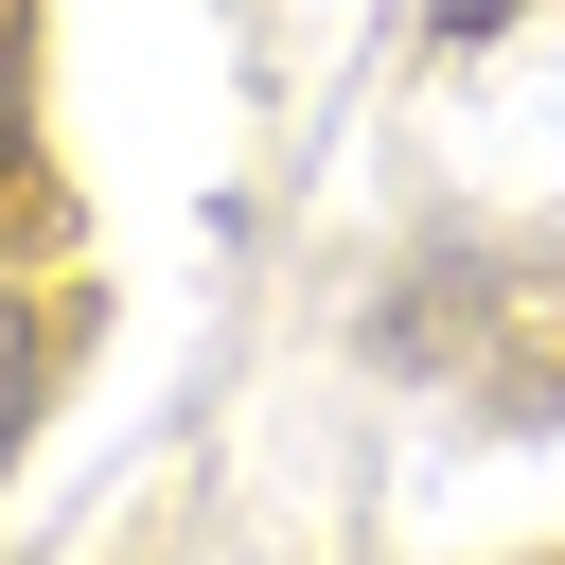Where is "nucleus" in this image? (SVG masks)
Wrapping results in <instances>:
<instances>
[{"mask_svg":"<svg viewBox=\"0 0 565 565\" xmlns=\"http://www.w3.org/2000/svg\"><path fill=\"white\" fill-rule=\"evenodd\" d=\"M35 177V0H0V194Z\"/></svg>","mask_w":565,"mask_h":565,"instance_id":"1","label":"nucleus"},{"mask_svg":"<svg viewBox=\"0 0 565 565\" xmlns=\"http://www.w3.org/2000/svg\"><path fill=\"white\" fill-rule=\"evenodd\" d=\"M441 18H459V35H494V18H512V0H441Z\"/></svg>","mask_w":565,"mask_h":565,"instance_id":"3","label":"nucleus"},{"mask_svg":"<svg viewBox=\"0 0 565 565\" xmlns=\"http://www.w3.org/2000/svg\"><path fill=\"white\" fill-rule=\"evenodd\" d=\"M35 388H53V318H35V300H0V459H18Z\"/></svg>","mask_w":565,"mask_h":565,"instance_id":"2","label":"nucleus"}]
</instances>
